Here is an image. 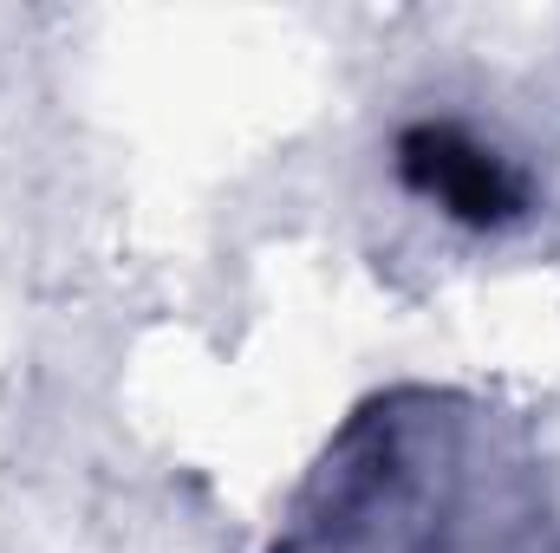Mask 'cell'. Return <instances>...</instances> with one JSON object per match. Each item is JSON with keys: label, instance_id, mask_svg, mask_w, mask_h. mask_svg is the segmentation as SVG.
Masks as SVG:
<instances>
[{"label": "cell", "instance_id": "1", "mask_svg": "<svg viewBox=\"0 0 560 553\" xmlns=\"http://www.w3.org/2000/svg\"><path fill=\"white\" fill-rule=\"evenodd\" d=\"M392 169L418 202H430L443 222H456L469 235H502L535 215V183L495 143H482L450 118L405 125L392 143Z\"/></svg>", "mask_w": 560, "mask_h": 553}]
</instances>
